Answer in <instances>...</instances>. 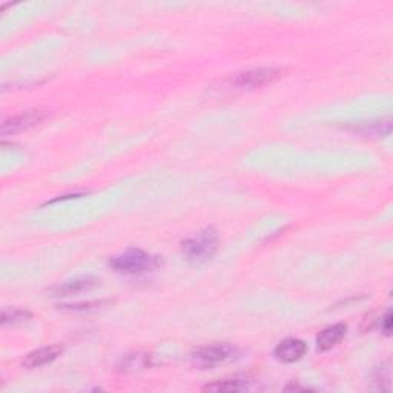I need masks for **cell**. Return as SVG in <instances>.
<instances>
[{
  "mask_svg": "<svg viewBox=\"0 0 393 393\" xmlns=\"http://www.w3.org/2000/svg\"><path fill=\"white\" fill-rule=\"evenodd\" d=\"M186 260L194 266H201L208 263L217 254L218 249V233L214 228H206L187 238L181 245Z\"/></svg>",
  "mask_w": 393,
  "mask_h": 393,
  "instance_id": "6da1fadb",
  "label": "cell"
},
{
  "mask_svg": "<svg viewBox=\"0 0 393 393\" xmlns=\"http://www.w3.org/2000/svg\"><path fill=\"white\" fill-rule=\"evenodd\" d=\"M158 264H160L158 256L149 255L141 249H128L126 252L112 256L109 260V266L118 274L125 275L143 274V272L155 269Z\"/></svg>",
  "mask_w": 393,
  "mask_h": 393,
  "instance_id": "7a4b0ae2",
  "label": "cell"
},
{
  "mask_svg": "<svg viewBox=\"0 0 393 393\" xmlns=\"http://www.w3.org/2000/svg\"><path fill=\"white\" fill-rule=\"evenodd\" d=\"M284 75V71L279 68H259L245 72H238L231 79V85L241 89H255L270 85Z\"/></svg>",
  "mask_w": 393,
  "mask_h": 393,
  "instance_id": "3957f363",
  "label": "cell"
},
{
  "mask_svg": "<svg viewBox=\"0 0 393 393\" xmlns=\"http://www.w3.org/2000/svg\"><path fill=\"white\" fill-rule=\"evenodd\" d=\"M237 349L231 344H210L203 346L192 352V361L195 366L203 369H210L214 366L222 364V362L233 358Z\"/></svg>",
  "mask_w": 393,
  "mask_h": 393,
  "instance_id": "277c9868",
  "label": "cell"
},
{
  "mask_svg": "<svg viewBox=\"0 0 393 393\" xmlns=\"http://www.w3.org/2000/svg\"><path fill=\"white\" fill-rule=\"evenodd\" d=\"M48 117V111L37 108V109H28L25 112H22L19 116H14L6 118L5 122L2 123V134L3 135H11V134H17L22 131H26L29 128H34L36 125H39L40 122H43L45 118Z\"/></svg>",
  "mask_w": 393,
  "mask_h": 393,
  "instance_id": "5b68a950",
  "label": "cell"
},
{
  "mask_svg": "<svg viewBox=\"0 0 393 393\" xmlns=\"http://www.w3.org/2000/svg\"><path fill=\"white\" fill-rule=\"evenodd\" d=\"M306 352H307V344L303 341V339L287 338L283 339V341L275 347L274 355L278 361L291 364V362H297L303 358Z\"/></svg>",
  "mask_w": 393,
  "mask_h": 393,
  "instance_id": "8992f818",
  "label": "cell"
},
{
  "mask_svg": "<svg viewBox=\"0 0 393 393\" xmlns=\"http://www.w3.org/2000/svg\"><path fill=\"white\" fill-rule=\"evenodd\" d=\"M98 284H100V279L95 277H91V275L79 277V278L70 279V282L54 287V289H52V293H54L56 297H70V295L94 289V287H97Z\"/></svg>",
  "mask_w": 393,
  "mask_h": 393,
  "instance_id": "52a82bcc",
  "label": "cell"
},
{
  "mask_svg": "<svg viewBox=\"0 0 393 393\" xmlns=\"http://www.w3.org/2000/svg\"><path fill=\"white\" fill-rule=\"evenodd\" d=\"M62 353H63V347L60 344L42 347V349H37V350L26 355L25 360H24V366L26 369L42 367V366L49 364V362L57 360Z\"/></svg>",
  "mask_w": 393,
  "mask_h": 393,
  "instance_id": "ba28073f",
  "label": "cell"
},
{
  "mask_svg": "<svg viewBox=\"0 0 393 393\" xmlns=\"http://www.w3.org/2000/svg\"><path fill=\"white\" fill-rule=\"evenodd\" d=\"M347 326L343 323L334 324L320 332V335L316 337V349L318 352H328L332 347H335L341 339L346 337Z\"/></svg>",
  "mask_w": 393,
  "mask_h": 393,
  "instance_id": "9c48e42d",
  "label": "cell"
},
{
  "mask_svg": "<svg viewBox=\"0 0 393 393\" xmlns=\"http://www.w3.org/2000/svg\"><path fill=\"white\" fill-rule=\"evenodd\" d=\"M151 355L148 353H131L126 355L117 364V369L123 373H134V372H141V370H146L153 366V361H151Z\"/></svg>",
  "mask_w": 393,
  "mask_h": 393,
  "instance_id": "30bf717a",
  "label": "cell"
},
{
  "mask_svg": "<svg viewBox=\"0 0 393 393\" xmlns=\"http://www.w3.org/2000/svg\"><path fill=\"white\" fill-rule=\"evenodd\" d=\"M247 389V384L243 380H223L208 384L203 387L205 392H243Z\"/></svg>",
  "mask_w": 393,
  "mask_h": 393,
  "instance_id": "8fae6325",
  "label": "cell"
},
{
  "mask_svg": "<svg viewBox=\"0 0 393 393\" xmlns=\"http://www.w3.org/2000/svg\"><path fill=\"white\" fill-rule=\"evenodd\" d=\"M355 131L362 132L366 135H376V137H384L389 135L392 131V123L390 120H381V122H370V123H362L361 126L355 128Z\"/></svg>",
  "mask_w": 393,
  "mask_h": 393,
  "instance_id": "7c38bea8",
  "label": "cell"
},
{
  "mask_svg": "<svg viewBox=\"0 0 393 393\" xmlns=\"http://www.w3.org/2000/svg\"><path fill=\"white\" fill-rule=\"evenodd\" d=\"M31 318V314L28 311H22V309H5L2 312V326H8V324H20L29 321Z\"/></svg>",
  "mask_w": 393,
  "mask_h": 393,
  "instance_id": "4fadbf2b",
  "label": "cell"
},
{
  "mask_svg": "<svg viewBox=\"0 0 393 393\" xmlns=\"http://www.w3.org/2000/svg\"><path fill=\"white\" fill-rule=\"evenodd\" d=\"M111 305L109 300H102V301H89V303H79V305H71V306H62L63 309H70V311H97L103 306Z\"/></svg>",
  "mask_w": 393,
  "mask_h": 393,
  "instance_id": "5bb4252c",
  "label": "cell"
},
{
  "mask_svg": "<svg viewBox=\"0 0 393 393\" xmlns=\"http://www.w3.org/2000/svg\"><path fill=\"white\" fill-rule=\"evenodd\" d=\"M381 330L387 337L390 335V332H392V312L390 311L385 312V315L381 318Z\"/></svg>",
  "mask_w": 393,
  "mask_h": 393,
  "instance_id": "9a60e30c",
  "label": "cell"
}]
</instances>
